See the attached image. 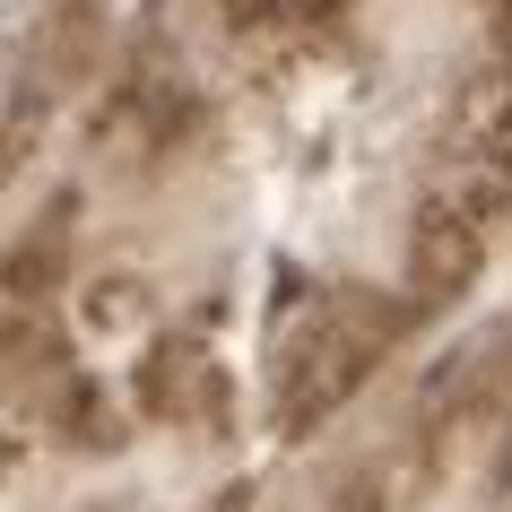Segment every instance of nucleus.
Here are the masks:
<instances>
[{
    "label": "nucleus",
    "instance_id": "f03ea898",
    "mask_svg": "<svg viewBox=\"0 0 512 512\" xmlns=\"http://www.w3.org/2000/svg\"><path fill=\"white\" fill-rule=\"evenodd\" d=\"M469 261H478V226H460V217L417 226V278H426V287H452Z\"/></svg>",
    "mask_w": 512,
    "mask_h": 512
},
{
    "label": "nucleus",
    "instance_id": "f257e3e1",
    "mask_svg": "<svg viewBox=\"0 0 512 512\" xmlns=\"http://www.w3.org/2000/svg\"><path fill=\"white\" fill-rule=\"evenodd\" d=\"M217 400H226V391H217V365L200 348H165L157 365H148V408H157V417H209Z\"/></svg>",
    "mask_w": 512,
    "mask_h": 512
}]
</instances>
